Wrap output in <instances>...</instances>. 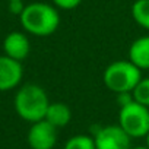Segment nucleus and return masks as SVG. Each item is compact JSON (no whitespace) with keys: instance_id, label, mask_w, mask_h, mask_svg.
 <instances>
[{"instance_id":"7ed1b4c3","label":"nucleus","mask_w":149,"mask_h":149,"mask_svg":"<svg viewBox=\"0 0 149 149\" xmlns=\"http://www.w3.org/2000/svg\"><path fill=\"white\" fill-rule=\"evenodd\" d=\"M102 81L104 85L116 95L133 92L136 85L142 81V70L130 60H117L105 67Z\"/></svg>"},{"instance_id":"4468645a","label":"nucleus","mask_w":149,"mask_h":149,"mask_svg":"<svg viewBox=\"0 0 149 149\" xmlns=\"http://www.w3.org/2000/svg\"><path fill=\"white\" fill-rule=\"evenodd\" d=\"M53 5L57 8V9H61V10H73L76 9L82 0H51Z\"/></svg>"},{"instance_id":"20e7f679","label":"nucleus","mask_w":149,"mask_h":149,"mask_svg":"<svg viewBox=\"0 0 149 149\" xmlns=\"http://www.w3.org/2000/svg\"><path fill=\"white\" fill-rule=\"evenodd\" d=\"M118 126L132 137H145L149 133V108L133 101L120 108Z\"/></svg>"},{"instance_id":"39448f33","label":"nucleus","mask_w":149,"mask_h":149,"mask_svg":"<svg viewBox=\"0 0 149 149\" xmlns=\"http://www.w3.org/2000/svg\"><path fill=\"white\" fill-rule=\"evenodd\" d=\"M92 137L95 142V149H130L132 148V137L118 124L101 126L100 130Z\"/></svg>"},{"instance_id":"1a4fd4ad","label":"nucleus","mask_w":149,"mask_h":149,"mask_svg":"<svg viewBox=\"0 0 149 149\" xmlns=\"http://www.w3.org/2000/svg\"><path fill=\"white\" fill-rule=\"evenodd\" d=\"M129 60L140 70H149V35L139 37L130 44Z\"/></svg>"},{"instance_id":"0eeeda50","label":"nucleus","mask_w":149,"mask_h":149,"mask_svg":"<svg viewBox=\"0 0 149 149\" xmlns=\"http://www.w3.org/2000/svg\"><path fill=\"white\" fill-rule=\"evenodd\" d=\"M24 76V67L21 61L8 56H0V92L16 88Z\"/></svg>"},{"instance_id":"9d476101","label":"nucleus","mask_w":149,"mask_h":149,"mask_svg":"<svg viewBox=\"0 0 149 149\" xmlns=\"http://www.w3.org/2000/svg\"><path fill=\"white\" fill-rule=\"evenodd\" d=\"M44 120H47L56 129H61L70 123L72 111H70L69 105H66L64 102H50Z\"/></svg>"},{"instance_id":"f3484780","label":"nucleus","mask_w":149,"mask_h":149,"mask_svg":"<svg viewBox=\"0 0 149 149\" xmlns=\"http://www.w3.org/2000/svg\"><path fill=\"white\" fill-rule=\"evenodd\" d=\"M130 149H149V148L145 145V146H133V148H130Z\"/></svg>"},{"instance_id":"ddd939ff","label":"nucleus","mask_w":149,"mask_h":149,"mask_svg":"<svg viewBox=\"0 0 149 149\" xmlns=\"http://www.w3.org/2000/svg\"><path fill=\"white\" fill-rule=\"evenodd\" d=\"M132 94L136 102L149 108V78H142V81L136 85Z\"/></svg>"},{"instance_id":"a211bd4d","label":"nucleus","mask_w":149,"mask_h":149,"mask_svg":"<svg viewBox=\"0 0 149 149\" xmlns=\"http://www.w3.org/2000/svg\"><path fill=\"white\" fill-rule=\"evenodd\" d=\"M145 142H146V146L149 148V133H148V134L145 136Z\"/></svg>"},{"instance_id":"423d86ee","label":"nucleus","mask_w":149,"mask_h":149,"mask_svg":"<svg viewBox=\"0 0 149 149\" xmlns=\"http://www.w3.org/2000/svg\"><path fill=\"white\" fill-rule=\"evenodd\" d=\"M26 140L31 149H54L57 143V129L47 120L32 123Z\"/></svg>"},{"instance_id":"6ab92c4d","label":"nucleus","mask_w":149,"mask_h":149,"mask_svg":"<svg viewBox=\"0 0 149 149\" xmlns=\"http://www.w3.org/2000/svg\"><path fill=\"white\" fill-rule=\"evenodd\" d=\"M8 2H12V0H8Z\"/></svg>"},{"instance_id":"f8f14e48","label":"nucleus","mask_w":149,"mask_h":149,"mask_svg":"<svg viewBox=\"0 0 149 149\" xmlns=\"http://www.w3.org/2000/svg\"><path fill=\"white\" fill-rule=\"evenodd\" d=\"M63 149H95V142L91 134H74L66 140Z\"/></svg>"},{"instance_id":"9b49d317","label":"nucleus","mask_w":149,"mask_h":149,"mask_svg":"<svg viewBox=\"0 0 149 149\" xmlns=\"http://www.w3.org/2000/svg\"><path fill=\"white\" fill-rule=\"evenodd\" d=\"M132 18L139 26L149 31V0H134L132 5Z\"/></svg>"},{"instance_id":"f03ea898","label":"nucleus","mask_w":149,"mask_h":149,"mask_svg":"<svg viewBox=\"0 0 149 149\" xmlns=\"http://www.w3.org/2000/svg\"><path fill=\"white\" fill-rule=\"evenodd\" d=\"M48 105L50 100L45 89L35 84L24 85L15 95L16 114L31 124L45 118Z\"/></svg>"},{"instance_id":"f257e3e1","label":"nucleus","mask_w":149,"mask_h":149,"mask_svg":"<svg viewBox=\"0 0 149 149\" xmlns=\"http://www.w3.org/2000/svg\"><path fill=\"white\" fill-rule=\"evenodd\" d=\"M19 21L25 32L34 37H50L58 29L60 15L54 5L34 2L25 6Z\"/></svg>"},{"instance_id":"6e6552de","label":"nucleus","mask_w":149,"mask_h":149,"mask_svg":"<svg viewBox=\"0 0 149 149\" xmlns=\"http://www.w3.org/2000/svg\"><path fill=\"white\" fill-rule=\"evenodd\" d=\"M3 51H5V56L13 60H18V61L25 60L31 51V42L26 34L19 32V31L9 32L3 40Z\"/></svg>"},{"instance_id":"2eb2a0df","label":"nucleus","mask_w":149,"mask_h":149,"mask_svg":"<svg viewBox=\"0 0 149 149\" xmlns=\"http://www.w3.org/2000/svg\"><path fill=\"white\" fill-rule=\"evenodd\" d=\"M26 5H24V0H12V2H9V12L12 15H16V16H21L24 9H25Z\"/></svg>"},{"instance_id":"dca6fc26","label":"nucleus","mask_w":149,"mask_h":149,"mask_svg":"<svg viewBox=\"0 0 149 149\" xmlns=\"http://www.w3.org/2000/svg\"><path fill=\"white\" fill-rule=\"evenodd\" d=\"M133 101H134V98H133V94H132V92L117 94V102H118L120 108L124 107V105H127V104H130V102H133Z\"/></svg>"}]
</instances>
